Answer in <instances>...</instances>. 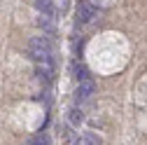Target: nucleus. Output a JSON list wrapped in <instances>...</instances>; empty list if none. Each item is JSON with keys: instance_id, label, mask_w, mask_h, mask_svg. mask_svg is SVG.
<instances>
[{"instance_id": "f257e3e1", "label": "nucleus", "mask_w": 147, "mask_h": 145, "mask_svg": "<svg viewBox=\"0 0 147 145\" xmlns=\"http://www.w3.org/2000/svg\"><path fill=\"white\" fill-rule=\"evenodd\" d=\"M30 56L35 61H45V59H51V45H49V38L45 35H38V38L30 40Z\"/></svg>"}, {"instance_id": "f03ea898", "label": "nucleus", "mask_w": 147, "mask_h": 145, "mask_svg": "<svg viewBox=\"0 0 147 145\" xmlns=\"http://www.w3.org/2000/svg\"><path fill=\"white\" fill-rule=\"evenodd\" d=\"M38 77L42 80V82H51V77H54V63H51V59H45V61H38Z\"/></svg>"}, {"instance_id": "7ed1b4c3", "label": "nucleus", "mask_w": 147, "mask_h": 145, "mask_svg": "<svg viewBox=\"0 0 147 145\" xmlns=\"http://www.w3.org/2000/svg\"><path fill=\"white\" fill-rule=\"evenodd\" d=\"M94 91H96L94 80H82L80 87H77V101H86V98H91V96H94Z\"/></svg>"}, {"instance_id": "20e7f679", "label": "nucleus", "mask_w": 147, "mask_h": 145, "mask_svg": "<svg viewBox=\"0 0 147 145\" xmlns=\"http://www.w3.org/2000/svg\"><path fill=\"white\" fill-rule=\"evenodd\" d=\"M91 19H94V7L86 5V3H82V5H80V21H82V24H89Z\"/></svg>"}, {"instance_id": "39448f33", "label": "nucleus", "mask_w": 147, "mask_h": 145, "mask_svg": "<svg viewBox=\"0 0 147 145\" xmlns=\"http://www.w3.org/2000/svg\"><path fill=\"white\" fill-rule=\"evenodd\" d=\"M35 7H38V12H42L45 16H51V14H54L51 0H35Z\"/></svg>"}, {"instance_id": "423d86ee", "label": "nucleus", "mask_w": 147, "mask_h": 145, "mask_svg": "<svg viewBox=\"0 0 147 145\" xmlns=\"http://www.w3.org/2000/svg\"><path fill=\"white\" fill-rule=\"evenodd\" d=\"M68 119H70V124H72V126H80V124L84 122V115H82V110L72 108V110L68 112Z\"/></svg>"}, {"instance_id": "0eeeda50", "label": "nucleus", "mask_w": 147, "mask_h": 145, "mask_svg": "<svg viewBox=\"0 0 147 145\" xmlns=\"http://www.w3.org/2000/svg\"><path fill=\"white\" fill-rule=\"evenodd\" d=\"M80 140H82V145H100V138L94 136V133H84Z\"/></svg>"}, {"instance_id": "6e6552de", "label": "nucleus", "mask_w": 147, "mask_h": 145, "mask_svg": "<svg viewBox=\"0 0 147 145\" xmlns=\"http://www.w3.org/2000/svg\"><path fill=\"white\" fill-rule=\"evenodd\" d=\"M75 77H77L80 82H82V80H89V70H86L84 66H80V63H77V66H75Z\"/></svg>"}, {"instance_id": "1a4fd4ad", "label": "nucleus", "mask_w": 147, "mask_h": 145, "mask_svg": "<svg viewBox=\"0 0 147 145\" xmlns=\"http://www.w3.org/2000/svg\"><path fill=\"white\" fill-rule=\"evenodd\" d=\"M26 145H49V138L47 136H33Z\"/></svg>"}, {"instance_id": "9d476101", "label": "nucleus", "mask_w": 147, "mask_h": 145, "mask_svg": "<svg viewBox=\"0 0 147 145\" xmlns=\"http://www.w3.org/2000/svg\"><path fill=\"white\" fill-rule=\"evenodd\" d=\"M38 26H40V28H45V30H49V33H54V26L49 24L47 16H40V19H38Z\"/></svg>"}]
</instances>
